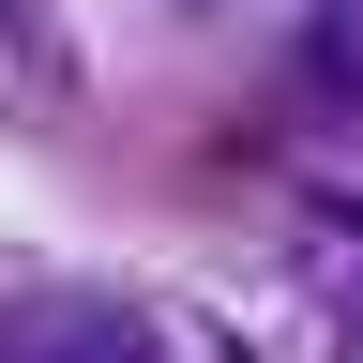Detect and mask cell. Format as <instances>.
<instances>
[{
    "instance_id": "6da1fadb",
    "label": "cell",
    "mask_w": 363,
    "mask_h": 363,
    "mask_svg": "<svg viewBox=\"0 0 363 363\" xmlns=\"http://www.w3.org/2000/svg\"><path fill=\"white\" fill-rule=\"evenodd\" d=\"M16 363H167L152 348V318H136V303H45V318H16Z\"/></svg>"
},
{
    "instance_id": "7a4b0ae2",
    "label": "cell",
    "mask_w": 363,
    "mask_h": 363,
    "mask_svg": "<svg viewBox=\"0 0 363 363\" xmlns=\"http://www.w3.org/2000/svg\"><path fill=\"white\" fill-rule=\"evenodd\" d=\"M348 348H363V303H348Z\"/></svg>"
}]
</instances>
